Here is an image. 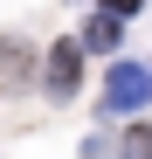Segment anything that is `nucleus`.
I'll return each mask as SVG.
<instances>
[{"label":"nucleus","mask_w":152,"mask_h":159,"mask_svg":"<svg viewBox=\"0 0 152 159\" xmlns=\"http://www.w3.org/2000/svg\"><path fill=\"white\" fill-rule=\"evenodd\" d=\"M118 159H152V125H124V152Z\"/></svg>","instance_id":"20e7f679"},{"label":"nucleus","mask_w":152,"mask_h":159,"mask_svg":"<svg viewBox=\"0 0 152 159\" xmlns=\"http://www.w3.org/2000/svg\"><path fill=\"white\" fill-rule=\"evenodd\" d=\"M76 83H83V42H56L48 48V90L76 97Z\"/></svg>","instance_id":"f03ea898"},{"label":"nucleus","mask_w":152,"mask_h":159,"mask_svg":"<svg viewBox=\"0 0 152 159\" xmlns=\"http://www.w3.org/2000/svg\"><path fill=\"white\" fill-rule=\"evenodd\" d=\"M138 104H152V62H111V76H104V111L111 118H132Z\"/></svg>","instance_id":"f257e3e1"},{"label":"nucleus","mask_w":152,"mask_h":159,"mask_svg":"<svg viewBox=\"0 0 152 159\" xmlns=\"http://www.w3.org/2000/svg\"><path fill=\"white\" fill-rule=\"evenodd\" d=\"M118 35H124V21H118V14H97L90 28H83V48H97V56H104V48H118Z\"/></svg>","instance_id":"7ed1b4c3"},{"label":"nucleus","mask_w":152,"mask_h":159,"mask_svg":"<svg viewBox=\"0 0 152 159\" xmlns=\"http://www.w3.org/2000/svg\"><path fill=\"white\" fill-rule=\"evenodd\" d=\"M0 76H14V83L28 76V48L21 42H0Z\"/></svg>","instance_id":"39448f33"},{"label":"nucleus","mask_w":152,"mask_h":159,"mask_svg":"<svg viewBox=\"0 0 152 159\" xmlns=\"http://www.w3.org/2000/svg\"><path fill=\"white\" fill-rule=\"evenodd\" d=\"M97 7H104V14H118V21H132V14L145 7V0H97Z\"/></svg>","instance_id":"423d86ee"}]
</instances>
